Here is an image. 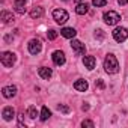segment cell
<instances>
[{
  "instance_id": "1",
  "label": "cell",
  "mask_w": 128,
  "mask_h": 128,
  "mask_svg": "<svg viewBox=\"0 0 128 128\" xmlns=\"http://www.w3.org/2000/svg\"><path fill=\"white\" fill-rule=\"evenodd\" d=\"M104 70L108 74H116L119 71V63H118V59L113 56V54H107L106 59H104Z\"/></svg>"
},
{
  "instance_id": "2",
  "label": "cell",
  "mask_w": 128,
  "mask_h": 128,
  "mask_svg": "<svg viewBox=\"0 0 128 128\" xmlns=\"http://www.w3.org/2000/svg\"><path fill=\"white\" fill-rule=\"evenodd\" d=\"M0 60H2L3 66H6V68H12V66H14V63H15V60H17V56H15L12 51H3L2 56H0Z\"/></svg>"
},
{
  "instance_id": "3",
  "label": "cell",
  "mask_w": 128,
  "mask_h": 128,
  "mask_svg": "<svg viewBox=\"0 0 128 128\" xmlns=\"http://www.w3.org/2000/svg\"><path fill=\"white\" fill-rule=\"evenodd\" d=\"M53 18H54V21L57 24H65L68 21L70 15H68V12L65 9H54L53 11Z\"/></svg>"
},
{
  "instance_id": "4",
  "label": "cell",
  "mask_w": 128,
  "mask_h": 128,
  "mask_svg": "<svg viewBox=\"0 0 128 128\" xmlns=\"http://www.w3.org/2000/svg\"><path fill=\"white\" fill-rule=\"evenodd\" d=\"M102 18H104V23L108 24V26H114V24H118V23L120 21V15H119L118 12H114V11L106 12Z\"/></svg>"
},
{
  "instance_id": "5",
  "label": "cell",
  "mask_w": 128,
  "mask_h": 128,
  "mask_svg": "<svg viewBox=\"0 0 128 128\" xmlns=\"http://www.w3.org/2000/svg\"><path fill=\"white\" fill-rule=\"evenodd\" d=\"M113 38L116 42H124L128 38V29L126 27H116L113 30Z\"/></svg>"
},
{
  "instance_id": "6",
  "label": "cell",
  "mask_w": 128,
  "mask_h": 128,
  "mask_svg": "<svg viewBox=\"0 0 128 128\" xmlns=\"http://www.w3.org/2000/svg\"><path fill=\"white\" fill-rule=\"evenodd\" d=\"M53 62H54V65H57V66H62L63 63L66 62V59H65V53L63 51H60V50H56L54 53H53Z\"/></svg>"
},
{
  "instance_id": "7",
  "label": "cell",
  "mask_w": 128,
  "mask_h": 128,
  "mask_svg": "<svg viewBox=\"0 0 128 128\" xmlns=\"http://www.w3.org/2000/svg\"><path fill=\"white\" fill-rule=\"evenodd\" d=\"M71 48L76 51L77 56H82V54H84V51H86L84 44H82L78 39H72V42H71Z\"/></svg>"
},
{
  "instance_id": "8",
  "label": "cell",
  "mask_w": 128,
  "mask_h": 128,
  "mask_svg": "<svg viewBox=\"0 0 128 128\" xmlns=\"http://www.w3.org/2000/svg\"><path fill=\"white\" fill-rule=\"evenodd\" d=\"M27 47H29V51L32 54H38L41 51V48H42V44H41L39 39H30V42H29Z\"/></svg>"
},
{
  "instance_id": "9",
  "label": "cell",
  "mask_w": 128,
  "mask_h": 128,
  "mask_svg": "<svg viewBox=\"0 0 128 128\" xmlns=\"http://www.w3.org/2000/svg\"><path fill=\"white\" fill-rule=\"evenodd\" d=\"M83 63H84V66H86L89 71H92V70L95 68V65H96V60H95L94 56H84V57H83Z\"/></svg>"
},
{
  "instance_id": "10",
  "label": "cell",
  "mask_w": 128,
  "mask_h": 128,
  "mask_svg": "<svg viewBox=\"0 0 128 128\" xmlns=\"http://www.w3.org/2000/svg\"><path fill=\"white\" fill-rule=\"evenodd\" d=\"M60 35H62L63 38L74 39V36L77 35V32H76V29H72V27H63V29L60 30Z\"/></svg>"
},
{
  "instance_id": "11",
  "label": "cell",
  "mask_w": 128,
  "mask_h": 128,
  "mask_svg": "<svg viewBox=\"0 0 128 128\" xmlns=\"http://www.w3.org/2000/svg\"><path fill=\"white\" fill-rule=\"evenodd\" d=\"M38 74H39V77H41V78H44V80H48V78L53 76V71H51V68L41 66V68L38 70Z\"/></svg>"
},
{
  "instance_id": "12",
  "label": "cell",
  "mask_w": 128,
  "mask_h": 128,
  "mask_svg": "<svg viewBox=\"0 0 128 128\" xmlns=\"http://www.w3.org/2000/svg\"><path fill=\"white\" fill-rule=\"evenodd\" d=\"M88 88H89V84H88V82L83 80V78H80V80H77V82L74 83V89L78 90V92H86Z\"/></svg>"
},
{
  "instance_id": "13",
  "label": "cell",
  "mask_w": 128,
  "mask_h": 128,
  "mask_svg": "<svg viewBox=\"0 0 128 128\" xmlns=\"http://www.w3.org/2000/svg\"><path fill=\"white\" fill-rule=\"evenodd\" d=\"M2 94H3L5 98H12V96H15V94H17V88H15V86H5V88L2 89Z\"/></svg>"
},
{
  "instance_id": "14",
  "label": "cell",
  "mask_w": 128,
  "mask_h": 128,
  "mask_svg": "<svg viewBox=\"0 0 128 128\" xmlns=\"http://www.w3.org/2000/svg\"><path fill=\"white\" fill-rule=\"evenodd\" d=\"M2 116H3L5 120H12L14 116H15V110L12 107H5L3 112H2Z\"/></svg>"
},
{
  "instance_id": "15",
  "label": "cell",
  "mask_w": 128,
  "mask_h": 128,
  "mask_svg": "<svg viewBox=\"0 0 128 128\" xmlns=\"http://www.w3.org/2000/svg\"><path fill=\"white\" fill-rule=\"evenodd\" d=\"M26 2L27 0H15V3H14V8L18 14H24L26 12Z\"/></svg>"
},
{
  "instance_id": "16",
  "label": "cell",
  "mask_w": 128,
  "mask_h": 128,
  "mask_svg": "<svg viewBox=\"0 0 128 128\" xmlns=\"http://www.w3.org/2000/svg\"><path fill=\"white\" fill-rule=\"evenodd\" d=\"M88 11H89V5H88V3H84V2L78 3V5H77V8H76V12H77L78 15H84V14H88Z\"/></svg>"
},
{
  "instance_id": "17",
  "label": "cell",
  "mask_w": 128,
  "mask_h": 128,
  "mask_svg": "<svg viewBox=\"0 0 128 128\" xmlns=\"http://www.w3.org/2000/svg\"><path fill=\"white\" fill-rule=\"evenodd\" d=\"M44 15V9L41 6H35L32 11H30V17L32 18H41Z\"/></svg>"
},
{
  "instance_id": "18",
  "label": "cell",
  "mask_w": 128,
  "mask_h": 128,
  "mask_svg": "<svg viewBox=\"0 0 128 128\" xmlns=\"http://www.w3.org/2000/svg\"><path fill=\"white\" fill-rule=\"evenodd\" d=\"M2 20H3V23H5V24L14 23V15H12V14H9V12H6V11H3V12H2Z\"/></svg>"
},
{
  "instance_id": "19",
  "label": "cell",
  "mask_w": 128,
  "mask_h": 128,
  "mask_svg": "<svg viewBox=\"0 0 128 128\" xmlns=\"http://www.w3.org/2000/svg\"><path fill=\"white\" fill-rule=\"evenodd\" d=\"M51 116V112L48 110V107H42V110H41V120H47L48 118Z\"/></svg>"
},
{
  "instance_id": "20",
  "label": "cell",
  "mask_w": 128,
  "mask_h": 128,
  "mask_svg": "<svg viewBox=\"0 0 128 128\" xmlns=\"http://www.w3.org/2000/svg\"><path fill=\"white\" fill-rule=\"evenodd\" d=\"M27 114H29V118H32V119H35V118L38 116V110H36V107H33V106H30V107H29V110H27Z\"/></svg>"
},
{
  "instance_id": "21",
  "label": "cell",
  "mask_w": 128,
  "mask_h": 128,
  "mask_svg": "<svg viewBox=\"0 0 128 128\" xmlns=\"http://www.w3.org/2000/svg\"><path fill=\"white\" fill-rule=\"evenodd\" d=\"M47 36H48V39H51V41H54V39L57 38V32H56L54 29H50V30L47 32Z\"/></svg>"
},
{
  "instance_id": "22",
  "label": "cell",
  "mask_w": 128,
  "mask_h": 128,
  "mask_svg": "<svg viewBox=\"0 0 128 128\" xmlns=\"http://www.w3.org/2000/svg\"><path fill=\"white\" fill-rule=\"evenodd\" d=\"M92 3L96 8H101V6H106L107 5V0H92Z\"/></svg>"
},
{
  "instance_id": "23",
  "label": "cell",
  "mask_w": 128,
  "mask_h": 128,
  "mask_svg": "<svg viewBox=\"0 0 128 128\" xmlns=\"http://www.w3.org/2000/svg\"><path fill=\"white\" fill-rule=\"evenodd\" d=\"M57 110L62 112V113H70V107L63 106V104H57Z\"/></svg>"
},
{
  "instance_id": "24",
  "label": "cell",
  "mask_w": 128,
  "mask_h": 128,
  "mask_svg": "<svg viewBox=\"0 0 128 128\" xmlns=\"http://www.w3.org/2000/svg\"><path fill=\"white\" fill-rule=\"evenodd\" d=\"M95 86H96V88H100V89H104V88H106V84H104V82H102L101 78H98V80L95 82Z\"/></svg>"
},
{
  "instance_id": "25",
  "label": "cell",
  "mask_w": 128,
  "mask_h": 128,
  "mask_svg": "<svg viewBox=\"0 0 128 128\" xmlns=\"http://www.w3.org/2000/svg\"><path fill=\"white\" fill-rule=\"evenodd\" d=\"M95 38H98V39H102V38H104V33H102V30H101V29L95 30Z\"/></svg>"
},
{
  "instance_id": "26",
  "label": "cell",
  "mask_w": 128,
  "mask_h": 128,
  "mask_svg": "<svg viewBox=\"0 0 128 128\" xmlns=\"http://www.w3.org/2000/svg\"><path fill=\"white\" fill-rule=\"evenodd\" d=\"M82 126H89V128H94V122H92V120H83V122H82Z\"/></svg>"
},
{
  "instance_id": "27",
  "label": "cell",
  "mask_w": 128,
  "mask_h": 128,
  "mask_svg": "<svg viewBox=\"0 0 128 128\" xmlns=\"http://www.w3.org/2000/svg\"><path fill=\"white\" fill-rule=\"evenodd\" d=\"M23 116H24L23 113H20V114H18V122H20V126H23V125H24V119H23Z\"/></svg>"
},
{
  "instance_id": "28",
  "label": "cell",
  "mask_w": 128,
  "mask_h": 128,
  "mask_svg": "<svg viewBox=\"0 0 128 128\" xmlns=\"http://www.w3.org/2000/svg\"><path fill=\"white\" fill-rule=\"evenodd\" d=\"M82 110H83V112H88V110H89V104H88V102H84V104L82 106Z\"/></svg>"
},
{
  "instance_id": "29",
  "label": "cell",
  "mask_w": 128,
  "mask_h": 128,
  "mask_svg": "<svg viewBox=\"0 0 128 128\" xmlns=\"http://www.w3.org/2000/svg\"><path fill=\"white\" fill-rule=\"evenodd\" d=\"M118 3H119V5H126L128 0H118Z\"/></svg>"
},
{
  "instance_id": "30",
  "label": "cell",
  "mask_w": 128,
  "mask_h": 128,
  "mask_svg": "<svg viewBox=\"0 0 128 128\" xmlns=\"http://www.w3.org/2000/svg\"><path fill=\"white\" fill-rule=\"evenodd\" d=\"M74 2H77V3H82V2H84V0H74Z\"/></svg>"
},
{
  "instance_id": "31",
  "label": "cell",
  "mask_w": 128,
  "mask_h": 128,
  "mask_svg": "<svg viewBox=\"0 0 128 128\" xmlns=\"http://www.w3.org/2000/svg\"><path fill=\"white\" fill-rule=\"evenodd\" d=\"M65 2H68V0H65Z\"/></svg>"
}]
</instances>
